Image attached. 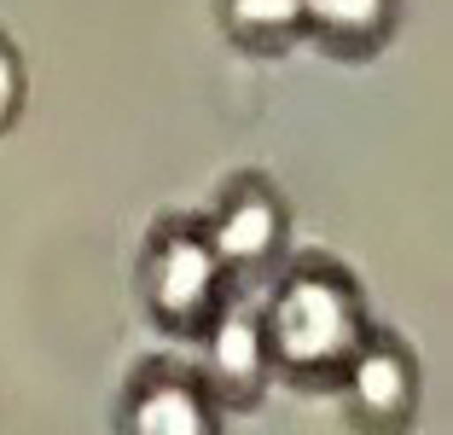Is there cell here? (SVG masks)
Wrapping results in <instances>:
<instances>
[{"label": "cell", "mask_w": 453, "mask_h": 435, "mask_svg": "<svg viewBox=\"0 0 453 435\" xmlns=\"http://www.w3.org/2000/svg\"><path fill=\"white\" fill-rule=\"evenodd\" d=\"M262 319V343L273 378L296 389H337L349 371L355 348L366 343L372 314H366V290L332 256H291L273 267L267 296L256 308Z\"/></svg>", "instance_id": "1"}, {"label": "cell", "mask_w": 453, "mask_h": 435, "mask_svg": "<svg viewBox=\"0 0 453 435\" xmlns=\"http://www.w3.org/2000/svg\"><path fill=\"white\" fill-rule=\"evenodd\" d=\"M134 285H140L146 319L180 343H198L233 296V279H226L221 256L203 233V215H157L146 244H140Z\"/></svg>", "instance_id": "2"}, {"label": "cell", "mask_w": 453, "mask_h": 435, "mask_svg": "<svg viewBox=\"0 0 453 435\" xmlns=\"http://www.w3.org/2000/svg\"><path fill=\"white\" fill-rule=\"evenodd\" d=\"M203 233H210V244H215V256H221L233 285H267L273 267L285 262V244H291V210H285L280 186L267 180V174L244 169L210 203Z\"/></svg>", "instance_id": "3"}, {"label": "cell", "mask_w": 453, "mask_h": 435, "mask_svg": "<svg viewBox=\"0 0 453 435\" xmlns=\"http://www.w3.org/2000/svg\"><path fill=\"white\" fill-rule=\"evenodd\" d=\"M349 430L355 435H413L418 430V401H425V378H418L413 343H401L395 331L372 325L366 343L355 348L349 371L337 378Z\"/></svg>", "instance_id": "4"}, {"label": "cell", "mask_w": 453, "mask_h": 435, "mask_svg": "<svg viewBox=\"0 0 453 435\" xmlns=\"http://www.w3.org/2000/svg\"><path fill=\"white\" fill-rule=\"evenodd\" d=\"M117 435H221V407L180 360H146L117 395Z\"/></svg>", "instance_id": "5"}, {"label": "cell", "mask_w": 453, "mask_h": 435, "mask_svg": "<svg viewBox=\"0 0 453 435\" xmlns=\"http://www.w3.org/2000/svg\"><path fill=\"white\" fill-rule=\"evenodd\" d=\"M203 360L198 383L210 389V401L221 412H250L256 401L267 395V383H273V366H267V343H262V319H256L250 302L239 296H226V308L210 319V331L198 337Z\"/></svg>", "instance_id": "6"}, {"label": "cell", "mask_w": 453, "mask_h": 435, "mask_svg": "<svg viewBox=\"0 0 453 435\" xmlns=\"http://www.w3.org/2000/svg\"><path fill=\"white\" fill-rule=\"evenodd\" d=\"M401 24V0H303V35L332 58H372Z\"/></svg>", "instance_id": "7"}, {"label": "cell", "mask_w": 453, "mask_h": 435, "mask_svg": "<svg viewBox=\"0 0 453 435\" xmlns=\"http://www.w3.org/2000/svg\"><path fill=\"white\" fill-rule=\"evenodd\" d=\"M221 35L250 58H280L303 41V0H215Z\"/></svg>", "instance_id": "8"}, {"label": "cell", "mask_w": 453, "mask_h": 435, "mask_svg": "<svg viewBox=\"0 0 453 435\" xmlns=\"http://www.w3.org/2000/svg\"><path fill=\"white\" fill-rule=\"evenodd\" d=\"M24 99H29L24 53H18V41L0 29V134H12V128H18V117H24Z\"/></svg>", "instance_id": "9"}]
</instances>
